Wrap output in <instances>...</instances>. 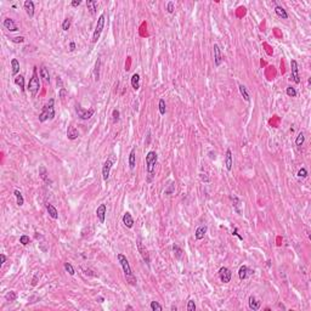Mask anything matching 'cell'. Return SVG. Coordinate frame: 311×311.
<instances>
[{
    "mask_svg": "<svg viewBox=\"0 0 311 311\" xmlns=\"http://www.w3.org/2000/svg\"><path fill=\"white\" fill-rule=\"evenodd\" d=\"M106 213H107V208H106V204H100L96 209V216L97 219L100 220L101 224L105 223V219H106Z\"/></svg>",
    "mask_w": 311,
    "mask_h": 311,
    "instance_id": "8fae6325",
    "label": "cell"
},
{
    "mask_svg": "<svg viewBox=\"0 0 311 311\" xmlns=\"http://www.w3.org/2000/svg\"><path fill=\"white\" fill-rule=\"evenodd\" d=\"M100 68H101V59H97V61L95 63V69H94V78L96 82H99L100 79Z\"/></svg>",
    "mask_w": 311,
    "mask_h": 311,
    "instance_id": "4dcf8cb0",
    "label": "cell"
},
{
    "mask_svg": "<svg viewBox=\"0 0 311 311\" xmlns=\"http://www.w3.org/2000/svg\"><path fill=\"white\" fill-rule=\"evenodd\" d=\"M207 230H208V227L205 226V225H200L198 226L197 229H196V232H195V237H196V239H203L204 236H205V233H207Z\"/></svg>",
    "mask_w": 311,
    "mask_h": 311,
    "instance_id": "2e32d148",
    "label": "cell"
},
{
    "mask_svg": "<svg viewBox=\"0 0 311 311\" xmlns=\"http://www.w3.org/2000/svg\"><path fill=\"white\" fill-rule=\"evenodd\" d=\"M75 111H77V114H78V117L82 119V120H87V119H90L92 115H94V113H95V108H89V110H84L80 105H77L75 106Z\"/></svg>",
    "mask_w": 311,
    "mask_h": 311,
    "instance_id": "52a82bcc",
    "label": "cell"
},
{
    "mask_svg": "<svg viewBox=\"0 0 311 311\" xmlns=\"http://www.w3.org/2000/svg\"><path fill=\"white\" fill-rule=\"evenodd\" d=\"M78 136H79V133L75 129L74 125L73 124L68 125V129H67V137H68V140H75V139H78Z\"/></svg>",
    "mask_w": 311,
    "mask_h": 311,
    "instance_id": "ac0fdd59",
    "label": "cell"
},
{
    "mask_svg": "<svg viewBox=\"0 0 311 311\" xmlns=\"http://www.w3.org/2000/svg\"><path fill=\"white\" fill-rule=\"evenodd\" d=\"M158 161V154L154 151H149L146 154V170L148 173L149 177L147 179V182L152 181V177L154 176V170H156V164Z\"/></svg>",
    "mask_w": 311,
    "mask_h": 311,
    "instance_id": "7a4b0ae2",
    "label": "cell"
},
{
    "mask_svg": "<svg viewBox=\"0 0 311 311\" xmlns=\"http://www.w3.org/2000/svg\"><path fill=\"white\" fill-rule=\"evenodd\" d=\"M117 162V156L114 154H111L107 161L103 163V167H102V177L105 181H107L110 179V173H111V169H112L113 164Z\"/></svg>",
    "mask_w": 311,
    "mask_h": 311,
    "instance_id": "5b68a950",
    "label": "cell"
},
{
    "mask_svg": "<svg viewBox=\"0 0 311 311\" xmlns=\"http://www.w3.org/2000/svg\"><path fill=\"white\" fill-rule=\"evenodd\" d=\"M46 210H48V213H49V215L52 218V219H59V213H57V209L52 205V204H50V203H48L46 204Z\"/></svg>",
    "mask_w": 311,
    "mask_h": 311,
    "instance_id": "484cf974",
    "label": "cell"
},
{
    "mask_svg": "<svg viewBox=\"0 0 311 311\" xmlns=\"http://www.w3.org/2000/svg\"><path fill=\"white\" fill-rule=\"evenodd\" d=\"M232 152L231 149H226V154H225V165H226V169L230 172L232 169Z\"/></svg>",
    "mask_w": 311,
    "mask_h": 311,
    "instance_id": "ffe728a7",
    "label": "cell"
},
{
    "mask_svg": "<svg viewBox=\"0 0 311 311\" xmlns=\"http://www.w3.org/2000/svg\"><path fill=\"white\" fill-rule=\"evenodd\" d=\"M64 270L71 275V276H73V275L75 274V271H74V269H73V266H72V264H69V262H64Z\"/></svg>",
    "mask_w": 311,
    "mask_h": 311,
    "instance_id": "74e56055",
    "label": "cell"
},
{
    "mask_svg": "<svg viewBox=\"0 0 311 311\" xmlns=\"http://www.w3.org/2000/svg\"><path fill=\"white\" fill-rule=\"evenodd\" d=\"M23 6H25L26 13H27L29 17H33V16H34V2H33L32 0H26Z\"/></svg>",
    "mask_w": 311,
    "mask_h": 311,
    "instance_id": "e0dca14e",
    "label": "cell"
},
{
    "mask_svg": "<svg viewBox=\"0 0 311 311\" xmlns=\"http://www.w3.org/2000/svg\"><path fill=\"white\" fill-rule=\"evenodd\" d=\"M15 84L17 85V87H20V89L22 90V91H25V77L23 75H17L16 78H15Z\"/></svg>",
    "mask_w": 311,
    "mask_h": 311,
    "instance_id": "f1b7e54d",
    "label": "cell"
},
{
    "mask_svg": "<svg viewBox=\"0 0 311 311\" xmlns=\"http://www.w3.org/2000/svg\"><path fill=\"white\" fill-rule=\"evenodd\" d=\"M231 276H232L231 271L226 266L220 267V270H219V277H220V280H221L223 283H229L231 281Z\"/></svg>",
    "mask_w": 311,
    "mask_h": 311,
    "instance_id": "9c48e42d",
    "label": "cell"
},
{
    "mask_svg": "<svg viewBox=\"0 0 311 311\" xmlns=\"http://www.w3.org/2000/svg\"><path fill=\"white\" fill-rule=\"evenodd\" d=\"M187 311H196V304H195V300H188V304H187Z\"/></svg>",
    "mask_w": 311,
    "mask_h": 311,
    "instance_id": "7dc6e473",
    "label": "cell"
},
{
    "mask_svg": "<svg viewBox=\"0 0 311 311\" xmlns=\"http://www.w3.org/2000/svg\"><path fill=\"white\" fill-rule=\"evenodd\" d=\"M286 92H287V95H288V96H290V97H295V96H297V90H295L294 87H287Z\"/></svg>",
    "mask_w": 311,
    "mask_h": 311,
    "instance_id": "b9f144b4",
    "label": "cell"
},
{
    "mask_svg": "<svg viewBox=\"0 0 311 311\" xmlns=\"http://www.w3.org/2000/svg\"><path fill=\"white\" fill-rule=\"evenodd\" d=\"M29 242H31V238H29V236H27V235H22V236L20 237V243H21L22 246H27V244H29Z\"/></svg>",
    "mask_w": 311,
    "mask_h": 311,
    "instance_id": "ab89813d",
    "label": "cell"
},
{
    "mask_svg": "<svg viewBox=\"0 0 311 311\" xmlns=\"http://www.w3.org/2000/svg\"><path fill=\"white\" fill-rule=\"evenodd\" d=\"M54 105H55V100L50 99L49 102L43 107V111L39 114V122L40 123H44L46 120H51V119L55 118V107H54Z\"/></svg>",
    "mask_w": 311,
    "mask_h": 311,
    "instance_id": "3957f363",
    "label": "cell"
},
{
    "mask_svg": "<svg viewBox=\"0 0 311 311\" xmlns=\"http://www.w3.org/2000/svg\"><path fill=\"white\" fill-rule=\"evenodd\" d=\"M28 91L31 92V95L34 97L35 95L38 94L39 89H40V82H39V77H38V72H37V67L33 68V75L32 78L29 79V83H28Z\"/></svg>",
    "mask_w": 311,
    "mask_h": 311,
    "instance_id": "277c9868",
    "label": "cell"
},
{
    "mask_svg": "<svg viewBox=\"0 0 311 311\" xmlns=\"http://www.w3.org/2000/svg\"><path fill=\"white\" fill-rule=\"evenodd\" d=\"M136 246H137V250H139L140 255L142 257L144 262H146V265H147V266H149V264H151V259H149L148 250H147V249H146V247H145V246L142 244L141 239H137V241H136Z\"/></svg>",
    "mask_w": 311,
    "mask_h": 311,
    "instance_id": "ba28073f",
    "label": "cell"
},
{
    "mask_svg": "<svg viewBox=\"0 0 311 311\" xmlns=\"http://www.w3.org/2000/svg\"><path fill=\"white\" fill-rule=\"evenodd\" d=\"M172 310H173V311H176V310H177V309H176V306H174V305H173V306H172Z\"/></svg>",
    "mask_w": 311,
    "mask_h": 311,
    "instance_id": "91938a15",
    "label": "cell"
},
{
    "mask_svg": "<svg viewBox=\"0 0 311 311\" xmlns=\"http://www.w3.org/2000/svg\"><path fill=\"white\" fill-rule=\"evenodd\" d=\"M135 147H133L131 151H130V154H129V168L131 170L135 169V165H136V154H135Z\"/></svg>",
    "mask_w": 311,
    "mask_h": 311,
    "instance_id": "7402d4cb",
    "label": "cell"
},
{
    "mask_svg": "<svg viewBox=\"0 0 311 311\" xmlns=\"http://www.w3.org/2000/svg\"><path fill=\"white\" fill-rule=\"evenodd\" d=\"M13 195H15V197L17 199V205H18V207H22L23 203H25V199H23L22 193H21L18 190H15V191H13Z\"/></svg>",
    "mask_w": 311,
    "mask_h": 311,
    "instance_id": "d6a6232c",
    "label": "cell"
},
{
    "mask_svg": "<svg viewBox=\"0 0 311 311\" xmlns=\"http://www.w3.org/2000/svg\"><path fill=\"white\" fill-rule=\"evenodd\" d=\"M5 299H6L7 301H15V300L17 299V293H16V292H13V290H10V292H7V293H6Z\"/></svg>",
    "mask_w": 311,
    "mask_h": 311,
    "instance_id": "8d00e7d4",
    "label": "cell"
},
{
    "mask_svg": "<svg viewBox=\"0 0 311 311\" xmlns=\"http://www.w3.org/2000/svg\"><path fill=\"white\" fill-rule=\"evenodd\" d=\"M173 253H174V257L176 259H181L182 258V249L180 248L179 246H176V244L173 246Z\"/></svg>",
    "mask_w": 311,
    "mask_h": 311,
    "instance_id": "836d02e7",
    "label": "cell"
},
{
    "mask_svg": "<svg viewBox=\"0 0 311 311\" xmlns=\"http://www.w3.org/2000/svg\"><path fill=\"white\" fill-rule=\"evenodd\" d=\"M103 300H105V299L102 298V297H99V298L96 299V301H99V303H103Z\"/></svg>",
    "mask_w": 311,
    "mask_h": 311,
    "instance_id": "680465c9",
    "label": "cell"
},
{
    "mask_svg": "<svg viewBox=\"0 0 311 311\" xmlns=\"http://www.w3.org/2000/svg\"><path fill=\"white\" fill-rule=\"evenodd\" d=\"M71 28V20L69 18H66V20H63L62 22V29L64 32H67L68 29Z\"/></svg>",
    "mask_w": 311,
    "mask_h": 311,
    "instance_id": "7bdbcfd3",
    "label": "cell"
},
{
    "mask_svg": "<svg viewBox=\"0 0 311 311\" xmlns=\"http://www.w3.org/2000/svg\"><path fill=\"white\" fill-rule=\"evenodd\" d=\"M103 27H105V15L101 13L97 20V23H96V27H95V31H94V34H92V43H97V40L100 39V35L103 31Z\"/></svg>",
    "mask_w": 311,
    "mask_h": 311,
    "instance_id": "8992f818",
    "label": "cell"
},
{
    "mask_svg": "<svg viewBox=\"0 0 311 311\" xmlns=\"http://www.w3.org/2000/svg\"><path fill=\"white\" fill-rule=\"evenodd\" d=\"M232 235H235V236H238V238H239L241 241H243V237L241 236V235H238V229H237V227L235 229V230H233V231H232Z\"/></svg>",
    "mask_w": 311,
    "mask_h": 311,
    "instance_id": "11a10c76",
    "label": "cell"
},
{
    "mask_svg": "<svg viewBox=\"0 0 311 311\" xmlns=\"http://www.w3.org/2000/svg\"><path fill=\"white\" fill-rule=\"evenodd\" d=\"M260 305H262V303L258 300V299L255 298L254 295H250L248 299V306L250 310L253 311H257L260 309Z\"/></svg>",
    "mask_w": 311,
    "mask_h": 311,
    "instance_id": "5bb4252c",
    "label": "cell"
},
{
    "mask_svg": "<svg viewBox=\"0 0 311 311\" xmlns=\"http://www.w3.org/2000/svg\"><path fill=\"white\" fill-rule=\"evenodd\" d=\"M298 177H300V179H305V177H308V170H306L305 168H301V169H299Z\"/></svg>",
    "mask_w": 311,
    "mask_h": 311,
    "instance_id": "ee69618b",
    "label": "cell"
},
{
    "mask_svg": "<svg viewBox=\"0 0 311 311\" xmlns=\"http://www.w3.org/2000/svg\"><path fill=\"white\" fill-rule=\"evenodd\" d=\"M151 309L153 311H162L163 310V306L158 303V301H152L151 303Z\"/></svg>",
    "mask_w": 311,
    "mask_h": 311,
    "instance_id": "f35d334b",
    "label": "cell"
},
{
    "mask_svg": "<svg viewBox=\"0 0 311 311\" xmlns=\"http://www.w3.org/2000/svg\"><path fill=\"white\" fill-rule=\"evenodd\" d=\"M2 26H4L7 31H10V32H17V31H18V27H17V25L15 23V21H13L12 18H5L4 22H2Z\"/></svg>",
    "mask_w": 311,
    "mask_h": 311,
    "instance_id": "4fadbf2b",
    "label": "cell"
},
{
    "mask_svg": "<svg viewBox=\"0 0 311 311\" xmlns=\"http://www.w3.org/2000/svg\"><path fill=\"white\" fill-rule=\"evenodd\" d=\"M39 278H40V275L39 274L34 275V277H33V280H32V286H37L38 280H39Z\"/></svg>",
    "mask_w": 311,
    "mask_h": 311,
    "instance_id": "816d5d0a",
    "label": "cell"
},
{
    "mask_svg": "<svg viewBox=\"0 0 311 311\" xmlns=\"http://www.w3.org/2000/svg\"><path fill=\"white\" fill-rule=\"evenodd\" d=\"M117 259H118L119 264H120L122 267H123V272H124L126 282H128L129 285H131V286H135L137 283L136 277H135L134 274H133V270H131V267H130V264L128 262L126 257L123 255V254H118V255H117Z\"/></svg>",
    "mask_w": 311,
    "mask_h": 311,
    "instance_id": "6da1fadb",
    "label": "cell"
},
{
    "mask_svg": "<svg viewBox=\"0 0 311 311\" xmlns=\"http://www.w3.org/2000/svg\"><path fill=\"white\" fill-rule=\"evenodd\" d=\"M275 13H276L278 17L283 18V20H287V18H288V13H287L286 9L282 7V6H280V5H276V6H275Z\"/></svg>",
    "mask_w": 311,
    "mask_h": 311,
    "instance_id": "603a6c76",
    "label": "cell"
},
{
    "mask_svg": "<svg viewBox=\"0 0 311 311\" xmlns=\"http://www.w3.org/2000/svg\"><path fill=\"white\" fill-rule=\"evenodd\" d=\"M238 89H239V92H241V95L243 96V99L246 100L247 102L250 101V97H249V94L248 91H247V87H244L243 84H238Z\"/></svg>",
    "mask_w": 311,
    "mask_h": 311,
    "instance_id": "f546056e",
    "label": "cell"
},
{
    "mask_svg": "<svg viewBox=\"0 0 311 311\" xmlns=\"http://www.w3.org/2000/svg\"><path fill=\"white\" fill-rule=\"evenodd\" d=\"M69 50H71V51H74L75 50V43L74 41H71V43H69Z\"/></svg>",
    "mask_w": 311,
    "mask_h": 311,
    "instance_id": "9f6ffc18",
    "label": "cell"
},
{
    "mask_svg": "<svg viewBox=\"0 0 311 311\" xmlns=\"http://www.w3.org/2000/svg\"><path fill=\"white\" fill-rule=\"evenodd\" d=\"M230 199L232 200V205H233V209L236 210L237 214H239V215H242V212H241V207H242V202H241V199L238 198L237 196L235 195H231L230 196Z\"/></svg>",
    "mask_w": 311,
    "mask_h": 311,
    "instance_id": "9a60e30c",
    "label": "cell"
},
{
    "mask_svg": "<svg viewBox=\"0 0 311 311\" xmlns=\"http://www.w3.org/2000/svg\"><path fill=\"white\" fill-rule=\"evenodd\" d=\"M11 67H12V75L16 77L20 72V62L16 59H12L11 60Z\"/></svg>",
    "mask_w": 311,
    "mask_h": 311,
    "instance_id": "1f68e13d",
    "label": "cell"
},
{
    "mask_svg": "<svg viewBox=\"0 0 311 311\" xmlns=\"http://www.w3.org/2000/svg\"><path fill=\"white\" fill-rule=\"evenodd\" d=\"M250 272L248 269V266H246V265H242L241 267H239V270H238V277H239V280H246L247 277H248V274Z\"/></svg>",
    "mask_w": 311,
    "mask_h": 311,
    "instance_id": "d4e9b609",
    "label": "cell"
},
{
    "mask_svg": "<svg viewBox=\"0 0 311 311\" xmlns=\"http://www.w3.org/2000/svg\"><path fill=\"white\" fill-rule=\"evenodd\" d=\"M39 176L41 177V180H44L45 184H51V182H52V181L49 179V173H48V170H46V168H45L44 165H40V167H39Z\"/></svg>",
    "mask_w": 311,
    "mask_h": 311,
    "instance_id": "d6986e66",
    "label": "cell"
},
{
    "mask_svg": "<svg viewBox=\"0 0 311 311\" xmlns=\"http://www.w3.org/2000/svg\"><path fill=\"white\" fill-rule=\"evenodd\" d=\"M119 115H120V113H119L118 110H113V112H112L113 123H117V122L119 120Z\"/></svg>",
    "mask_w": 311,
    "mask_h": 311,
    "instance_id": "bcb514c9",
    "label": "cell"
},
{
    "mask_svg": "<svg viewBox=\"0 0 311 311\" xmlns=\"http://www.w3.org/2000/svg\"><path fill=\"white\" fill-rule=\"evenodd\" d=\"M5 262H6V257H5V254H0V265L2 266Z\"/></svg>",
    "mask_w": 311,
    "mask_h": 311,
    "instance_id": "db71d44e",
    "label": "cell"
},
{
    "mask_svg": "<svg viewBox=\"0 0 311 311\" xmlns=\"http://www.w3.org/2000/svg\"><path fill=\"white\" fill-rule=\"evenodd\" d=\"M304 141H305V135L304 133H299V135L297 136V140H295V145L298 147H301L304 145Z\"/></svg>",
    "mask_w": 311,
    "mask_h": 311,
    "instance_id": "d590c367",
    "label": "cell"
},
{
    "mask_svg": "<svg viewBox=\"0 0 311 311\" xmlns=\"http://www.w3.org/2000/svg\"><path fill=\"white\" fill-rule=\"evenodd\" d=\"M209 158H210V159H215V158H216L215 152H214V153H213V152H209Z\"/></svg>",
    "mask_w": 311,
    "mask_h": 311,
    "instance_id": "6f0895ef",
    "label": "cell"
},
{
    "mask_svg": "<svg viewBox=\"0 0 311 311\" xmlns=\"http://www.w3.org/2000/svg\"><path fill=\"white\" fill-rule=\"evenodd\" d=\"M165 111H167V108H165V100L164 99H161L159 100V113L164 115L165 114Z\"/></svg>",
    "mask_w": 311,
    "mask_h": 311,
    "instance_id": "60d3db41",
    "label": "cell"
},
{
    "mask_svg": "<svg viewBox=\"0 0 311 311\" xmlns=\"http://www.w3.org/2000/svg\"><path fill=\"white\" fill-rule=\"evenodd\" d=\"M11 41H12V43H17V44H18V43H23V41H25V38L23 37L12 38V39H11Z\"/></svg>",
    "mask_w": 311,
    "mask_h": 311,
    "instance_id": "f907efd6",
    "label": "cell"
},
{
    "mask_svg": "<svg viewBox=\"0 0 311 311\" xmlns=\"http://www.w3.org/2000/svg\"><path fill=\"white\" fill-rule=\"evenodd\" d=\"M214 49V62H215V66L219 67L221 62H223V55H221V50H220V46L218 44H214L213 46Z\"/></svg>",
    "mask_w": 311,
    "mask_h": 311,
    "instance_id": "30bf717a",
    "label": "cell"
},
{
    "mask_svg": "<svg viewBox=\"0 0 311 311\" xmlns=\"http://www.w3.org/2000/svg\"><path fill=\"white\" fill-rule=\"evenodd\" d=\"M123 224H124L125 227H128V229H131L133 226H134V219H133V216H131V214L130 213H125L124 215H123Z\"/></svg>",
    "mask_w": 311,
    "mask_h": 311,
    "instance_id": "44dd1931",
    "label": "cell"
},
{
    "mask_svg": "<svg viewBox=\"0 0 311 311\" xmlns=\"http://www.w3.org/2000/svg\"><path fill=\"white\" fill-rule=\"evenodd\" d=\"M67 95H68V91H67L64 87H61V89H60V91H59V97H60L61 100H64Z\"/></svg>",
    "mask_w": 311,
    "mask_h": 311,
    "instance_id": "f6af8a7d",
    "label": "cell"
},
{
    "mask_svg": "<svg viewBox=\"0 0 311 311\" xmlns=\"http://www.w3.org/2000/svg\"><path fill=\"white\" fill-rule=\"evenodd\" d=\"M175 184L174 181L173 182H170V185L165 188V191H164V195H167V196H172V195H174L175 193Z\"/></svg>",
    "mask_w": 311,
    "mask_h": 311,
    "instance_id": "e575fe53",
    "label": "cell"
},
{
    "mask_svg": "<svg viewBox=\"0 0 311 311\" xmlns=\"http://www.w3.org/2000/svg\"><path fill=\"white\" fill-rule=\"evenodd\" d=\"M131 87L134 90H139L140 89V75L135 73V74H133L131 77Z\"/></svg>",
    "mask_w": 311,
    "mask_h": 311,
    "instance_id": "83f0119b",
    "label": "cell"
},
{
    "mask_svg": "<svg viewBox=\"0 0 311 311\" xmlns=\"http://www.w3.org/2000/svg\"><path fill=\"white\" fill-rule=\"evenodd\" d=\"M290 67H292V78L293 80L299 84L300 83V77H299V72H298V63L295 60H292L290 61Z\"/></svg>",
    "mask_w": 311,
    "mask_h": 311,
    "instance_id": "7c38bea8",
    "label": "cell"
},
{
    "mask_svg": "<svg viewBox=\"0 0 311 311\" xmlns=\"http://www.w3.org/2000/svg\"><path fill=\"white\" fill-rule=\"evenodd\" d=\"M199 179H200L203 182H209V181H210V177L208 176V174H205V173L199 174Z\"/></svg>",
    "mask_w": 311,
    "mask_h": 311,
    "instance_id": "681fc988",
    "label": "cell"
},
{
    "mask_svg": "<svg viewBox=\"0 0 311 311\" xmlns=\"http://www.w3.org/2000/svg\"><path fill=\"white\" fill-rule=\"evenodd\" d=\"M80 4H82V1H80V0H73V1L71 2V5H72L73 7H78Z\"/></svg>",
    "mask_w": 311,
    "mask_h": 311,
    "instance_id": "f5cc1de1",
    "label": "cell"
},
{
    "mask_svg": "<svg viewBox=\"0 0 311 311\" xmlns=\"http://www.w3.org/2000/svg\"><path fill=\"white\" fill-rule=\"evenodd\" d=\"M175 10V6H174V2L173 1H169L168 4H167V11L169 13H173Z\"/></svg>",
    "mask_w": 311,
    "mask_h": 311,
    "instance_id": "c3c4849f",
    "label": "cell"
},
{
    "mask_svg": "<svg viewBox=\"0 0 311 311\" xmlns=\"http://www.w3.org/2000/svg\"><path fill=\"white\" fill-rule=\"evenodd\" d=\"M87 10L90 11L91 15H95V13H96V10H97V1H95V0H87Z\"/></svg>",
    "mask_w": 311,
    "mask_h": 311,
    "instance_id": "4316f807",
    "label": "cell"
},
{
    "mask_svg": "<svg viewBox=\"0 0 311 311\" xmlns=\"http://www.w3.org/2000/svg\"><path fill=\"white\" fill-rule=\"evenodd\" d=\"M39 75H40V78L44 79L45 83H50L49 71H48V68H46L45 66H41V67H40V69H39Z\"/></svg>",
    "mask_w": 311,
    "mask_h": 311,
    "instance_id": "cb8c5ba5",
    "label": "cell"
}]
</instances>
